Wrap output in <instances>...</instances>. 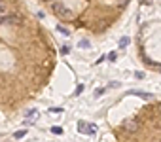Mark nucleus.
I'll return each instance as SVG.
<instances>
[{"label": "nucleus", "instance_id": "f3484780", "mask_svg": "<svg viewBox=\"0 0 161 142\" xmlns=\"http://www.w3.org/2000/svg\"><path fill=\"white\" fill-rule=\"evenodd\" d=\"M118 85H119L118 82H110V84H108V87H118Z\"/></svg>", "mask_w": 161, "mask_h": 142}, {"label": "nucleus", "instance_id": "9d476101", "mask_svg": "<svg viewBox=\"0 0 161 142\" xmlns=\"http://www.w3.org/2000/svg\"><path fill=\"white\" fill-rule=\"evenodd\" d=\"M51 133L53 134H63V129L61 127H51Z\"/></svg>", "mask_w": 161, "mask_h": 142}, {"label": "nucleus", "instance_id": "423d86ee", "mask_svg": "<svg viewBox=\"0 0 161 142\" xmlns=\"http://www.w3.org/2000/svg\"><path fill=\"white\" fill-rule=\"evenodd\" d=\"M78 131L86 134V131H87V123H86V121H78Z\"/></svg>", "mask_w": 161, "mask_h": 142}, {"label": "nucleus", "instance_id": "aec40b11", "mask_svg": "<svg viewBox=\"0 0 161 142\" xmlns=\"http://www.w3.org/2000/svg\"><path fill=\"white\" fill-rule=\"evenodd\" d=\"M159 129H161V125H159Z\"/></svg>", "mask_w": 161, "mask_h": 142}, {"label": "nucleus", "instance_id": "4468645a", "mask_svg": "<svg viewBox=\"0 0 161 142\" xmlns=\"http://www.w3.org/2000/svg\"><path fill=\"white\" fill-rule=\"evenodd\" d=\"M82 91H84V85L80 84V85H78V89H76V95H80V93H82Z\"/></svg>", "mask_w": 161, "mask_h": 142}, {"label": "nucleus", "instance_id": "9b49d317", "mask_svg": "<svg viewBox=\"0 0 161 142\" xmlns=\"http://www.w3.org/2000/svg\"><path fill=\"white\" fill-rule=\"evenodd\" d=\"M25 134H27V131H23V129H21V131H17V133H15L14 136H15V138H23Z\"/></svg>", "mask_w": 161, "mask_h": 142}, {"label": "nucleus", "instance_id": "20e7f679", "mask_svg": "<svg viewBox=\"0 0 161 142\" xmlns=\"http://www.w3.org/2000/svg\"><path fill=\"white\" fill-rule=\"evenodd\" d=\"M129 95H136V97H140V99H144V101H152V99H153L152 93H142V91H129Z\"/></svg>", "mask_w": 161, "mask_h": 142}, {"label": "nucleus", "instance_id": "6e6552de", "mask_svg": "<svg viewBox=\"0 0 161 142\" xmlns=\"http://www.w3.org/2000/svg\"><path fill=\"white\" fill-rule=\"evenodd\" d=\"M129 42H131V40H129V36H123V38L119 40V47H127V46H129Z\"/></svg>", "mask_w": 161, "mask_h": 142}, {"label": "nucleus", "instance_id": "dca6fc26", "mask_svg": "<svg viewBox=\"0 0 161 142\" xmlns=\"http://www.w3.org/2000/svg\"><path fill=\"white\" fill-rule=\"evenodd\" d=\"M57 30H59V32H63V34H68V30H64L63 27H57Z\"/></svg>", "mask_w": 161, "mask_h": 142}, {"label": "nucleus", "instance_id": "6ab92c4d", "mask_svg": "<svg viewBox=\"0 0 161 142\" xmlns=\"http://www.w3.org/2000/svg\"><path fill=\"white\" fill-rule=\"evenodd\" d=\"M46 2H49V0H46Z\"/></svg>", "mask_w": 161, "mask_h": 142}, {"label": "nucleus", "instance_id": "0eeeda50", "mask_svg": "<svg viewBox=\"0 0 161 142\" xmlns=\"http://www.w3.org/2000/svg\"><path fill=\"white\" fill-rule=\"evenodd\" d=\"M4 14H8V4L4 0H0V15H4Z\"/></svg>", "mask_w": 161, "mask_h": 142}, {"label": "nucleus", "instance_id": "f03ea898", "mask_svg": "<svg viewBox=\"0 0 161 142\" xmlns=\"http://www.w3.org/2000/svg\"><path fill=\"white\" fill-rule=\"evenodd\" d=\"M53 12H55L59 17H63V19H72V14H70V10H68L64 4L55 2V4H53Z\"/></svg>", "mask_w": 161, "mask_h": 142}, {"label": "nucleus", "instance_id": "f8f14e48", "mask_svg": "<svg viewBox=\"0 0 161 142\" xmlns=\"http://www.w3.org/2000/svg\"><path fill=\"white\" fill-rule=\"evenodd\" d=\"M80 47H84V49H86V47H91V44H89L87 40H82V42H80Z\"/></svg>", "mask_w": 161, "mask_h": 142}, {"label": "nucleus", "instance_id": "39448f33", "mask_svg": "<svg viewBox=\"0 0 161 142\" xmlns=\"http://www.w3.org/2000/svg\"><path fill=\"white\" fill-rule=\"evenodd\" d=\"M97 129H99V127H97L95 123H87V131H86V134H95Z\"/></svg>", "mask_w": 161, "mask_h": 142}, {"label": "nucleus", "instance_id": "f257e3e1", "mask_svg": "<svg viewBox=\"0 0 161 142\" xmlns=\"http://www.w3.org/2000/svg\"><path fill=\"white\" fill-rule=\"evenodd\" d=\"M121 127H123L125 133H136V131L140 129V119H138V117H127V119L121 123Z\"/></svg>", "mask_w": 161, "mask_h": 142}, {"label": "nucleus", "instance_id": "ddd939ff", "mask_svg": "<svg viewBox=\"0 0 161 142\" xmlns=\"http://www.w3.org/2000/svg\"><path fill=\"white\" fill-rule=\"evenodd\" d=\"M108 59H110V61H116V59H118V53H116V51H112V53L108 55Z\"/></svg>", "mask_w": 161, "mask_h": 142}, {"label": "nucleus", "instance_id": "2eb2a0df", "mask_svg": "<svg viewBox=\"0 0 161 142\" xmlns=\"http://www.w3.org/2000/svg\"><path fill=\"white\" fill-rule=\"evenodd\" d=\"M51 112H55V114H63V108H51Z\"/></svg>", "mask_w": 161, "mask_h": 142}, {"label": "nucleus", "instance_id": "a211bd4d", "mask_svg": "<svg viewBox=\"0 0 161 142\" xmlns=\"http://www.w3.org/2000/svg\"><path fill=\"white\" fill-rule=\"evenodd\" d=\"M157 110H159V114H161V102H159V104H157Z\"/></svg>", "mask_w": 161, "mask_h": 142}, {"label": "nucleus", "instance_id": "7ed1b4c3", "mask_svg": "<svg viewBox=\"0 0 161 142\" xmlns=\"http://www.w3.org/2000/svg\"><path fill=\"white\" fill-rule=\"evenodd\" d=\"M23 23V17L17 15V14H12V15H4L0 19V25H21Z\"/></svg>", "mask_w": 161, "mask_h": 142}, {"label": "nucleus", "instance_id": "1a4fd4ad", "mask_svg": "<svg viewBox=\"0 0 161 142\" xmlns=\"http://www.w3.org/2000/svg\"><path fill=\"white\" fill-rule=\"evenodd\" d=\"M34 116H38V110H36V108H32V110H29V114H27V117H29V119H34Z\"/></svg>", "mask_w": 161, "mask_h": 142}]
</instances>
